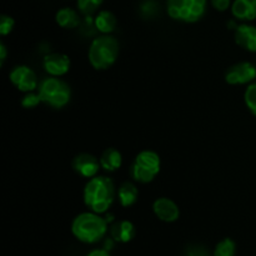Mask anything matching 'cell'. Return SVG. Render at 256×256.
Here are the masks:
<instances>
[{"label": "cell", "mask_w": 256, "mask_h": 256, "mask_svg": "<svg viewBox=\"0 0 256 256\" xmlns=\"http://www.w3.org/2000/svg\"><path fill=\"white\" fill-rule=\"evenodd\" d=\"M116 196V188L110 178L104 175H96L88 180L82 192L84 204L90 212L104 214L114 202Z\"/></svg>", "instance_id": "6da1fadb"}, {"label": "cell", "mask_w": 256, "mask_h": 256, "mask_svg": "<svg viewBox=\"0 0 256 256\" xmlns=\"http://www.w3.org/2000/svg\"><path fill=\"white\" fill-rule=\"evenodd\" d=\"M108 232V220L102 214L89 212L76 215L72 222V232L78 240L94 244L104 238Z\"/></svg>", "instance_id": "7a4b0ae2"}, {"label": "cell", "mask_w": 256, "mask_h": 256, "mask_svg": "<svg viewBox=\"0 0 256 256\" xmlns=\"http://www.w3.org/2000/svg\"><path fill=\"white\" fill-rule=\"evenodd\" d=\"M119 42L110 34L95 38L89 46L88 58L95 70H106L114 65L119 55Z\"/></svg>", "instance_id": "3957f363"}, {"label": "cell", "mask_w": 256, "mask_h": 256, "mask_svg": "<svg viewBox=\"0 0 256 256\" xmlns=\"http://www.w3.org/2000/svg\"><path fill=\"white\" fill-rule=\"evenodd\" d=\"M42 102L54 109H62L66 106L72 98L70 86L58 76H49L39 82L36 89Z\"/></svg>", "instance_id": "277c9868"}, {"label": "cell", "mask_w": 256, "mask_h": 256, "mask_svg": "<svg viewBox=\"0 0 256 256\" xmlns=\"http://www.w3.org/2000/svg\"><path fill=\"white\" fill-rule=\"evenodd\" d=\"M208 0H166V12L172 19L196 22L205 15Z\"/></svg>", "instance_id": "5b68a950"}, {"label": "cell", "mask_w": 256, "mask_h": 256, "mask_svg": "<svg viewBox=\"0 0 256 256\" xmlns=\"http://www.w3.org/2000/svg\"><path fill=\"white\" fill-rule=\"evenodd\" d=\"M162 162L158 152L152 150H142L135 156L132 165V176L135 182L149 184L160 172Z\"/></svg>", "instance_id": "8992f818"}, {"label": "cell", "mask_w": 256, "mask_h": 256, "mask_svg": "<svg viewBox=\"0 0 256 256\" xmlns=\"http://www.w3.org/2000/svg\"><path fill=\"white\" fill-rule=\"evenodd\" d=\"M9 78L12 84L22 92H35L39 85L35 72L26 65H16L12 68Z\"/></svg>", "instance_id": "52a82bcc"}, {"label": "cell", "mask_w": 256, "mask_h": 256, "mask_svg": "<svg viewBox=\"0 0 256 256\" xmlns=\"http://www.w3.org/2000/svg\"><path fill=\"white\" fill-rule=\"evenodd\" d=\"M256 80V66L249 62H236L225 72V82L230 85L252 84Z\"/></svg>", "instance_id": "ba28073f"}, {"label": "cell", "mask_w": 256, "mask_h": 256, "mask_svg": "<svg viewBox=\"0 0 256 256\" xmlns=\"http://www.w3.org/2000/svg\"><path fill=\"white\" fill-rule=\"evenodd\" d=\"M72 166L78 175L86 178V179H92V178L96 176L102 165H100V160L94 155L89 154V152H80L72 159Z\"/></svg>", "instance_id": "9c48e42d"}, {"label": "cell", "mask_w": 256, "mask_h": 256, "mask_svg": "<svg viewBox=\"0 0 256 256\" xmlns=\"http://www.w3.org/2000/svg\"><path fill=\"white\" fill-rule=\"evenodd\" d=\"M42 65H44L45 72L50 76L60 78L69 72L72 62H70L69 56L66 54H62V52H52V54H48L44 58Z\"/></svg>", "instance_id": "30bf717a"}, {"label": "cell", "mask_w": 256, "mask_h": 256, "mask_svg": "<svg viewBox=\"0 0 256 256\" xmlns=\"http://www.w3.org/2000/svg\"><path fill=\"white\" fill-rule=\"evenodd\" d=\"M152 212L164 222H174L180 216V209L176 202L165 196L158 198L152 202Z\"/></svg>", "instance_id": "8fae6325"}, {"label": "cell", "mask_w": 256, "mask_h": 256, "mask_svg": "<svg viewBox=\"0 0 256 256\" xmlns=\"http://www.w3.org/2000/svg\"><path fill=\"white\" fill-rule=\"evenodd\" d=\"M235 42L242 49L256 52V26L250 24H240L235 29Z\"/></svg>", "instance_id": "7c38bea8"}, {"label": "cell", "mask_w": 256, "mask_h": 256, "mask_svg": "<svg viewBox=\"0 0 256 256\" xmlns=\"http://www.w3.org/2000/svg\"><path fill=\"white\" fill-rule=\"evenodd\" d=\"M232 14L242 22H252L256 19V0H234Z\"/></svg>", "instance_id": "4fadbf2b"}, {"label": "cell", "mask_w": 256, "mask_h": 256, "mask_svg": "<svg viewBox=\"0 0 256 256\" xmlns=\"http://www.w3.org/2000/svg\"><path fill=\"white\" fill-rule=\"evenodd\" d=\"M110 235L118 242H129L135 236V226L129 220H120L112 225Z\"/></svg>", "instance_id": "5bb4252c"}, {"label": "cell", "mask_w": 256, "mask_h": 256, "mask_svg": "<svg viewBox=\"0 0 256 256\" xmlns=\"http://www.w3.org/2000/svg\"><path fill=\"white\" fill-rule=\"evenodd\" d=\"M116 196L122 208H130L136 202L139 190L132 182H124L116 190Z\"/></svg>", "instance_id": "9a60e30c"}, {"label": "cell", "mask_w": 256, "mask_h": 256, "mask_svg": "<svg viewBox=\"0 0 256 256\" xmlns=\"http://www.w3.org/2000/svg\"><path fill=\"white\" fill-rule=\"evenodd\" d=\"M100 165H102V169H104L105 172H114L116 170L120 169L122 164V155L115 148H108L102 152V156H100Z\"/></svg>", "instance_id": "2e32d148"}, {"label": "cell", "mask_w": 256, "mask_h": 256, "mask_svg": "<svg viewBox=\"0 0 256 256\" xmlns=\"http://www.w3.org/2000/svg\"><path fill=\"white\" fill-rule=\"evenodd\" d=\"M55 20H56V24L62 29H75L82 22L79 12L72 8H62L58 10L55 14Z\"/></svg>", "instance_id": "e0dca14e"}, {"label": "cell", "mask_w": 256, "mask_h": 256, "mask_svg": "<svg viewBox=\"0 0 256 256\" xmlns=\"http://www.w3.org/2000/svg\"><path fill=\"white\" fill-rule=\"evenodd\" d=\"M118 24L116 16L109 10H100L94 18V26L102 34H112Z\"/></svg>", "instance_id": "ac0fdd59"}, {"label": "cell", "mask_w": 256, "mask_h": 256, "mask_svg": "<svg viewBox=\"0 0 256 256\" xmlns=\"http://www.w3.org/2000/svg\"><path fill=\"white\" fill-rule=\"evenodd\" d=\"M102 2L104 0H76V6L80 14L84 16H92L95 12H98Z\"/></svg>", "instance_id": "d6986e66"}, {"label": "cell", "mask_w": 256, "mask_h": 256, "mask_svg": "<svg viewBox=\"0 0 256 256\" xmlns=\"http://www.w3.org/2000/svg\"><path fill=\"white\" fill-rule=\"evenodd\" d=\"M235 252H236V245L234 240L225 238L215 246L214 256H235Z\"/></svg>", "instance_id": "ffe728a7"}, {"label": "cell", "mask_w": 256, "mask_h": 256, "mask_svg": "<svg viewBox=\"0 0 256 256\" xmlns=\"http://www.w3.org/2000/svg\"><path fill=\"white\" fill-rule=\"evenodd\" d=\"M244 100L248 109L252 112V115L256 116V80L252 84L248 85L244 94Z\"/></svg>", "instance_id": "44dd1931"}, {"label": "cell", "mask_w": 256, "mask_h": 256, "mask_svg": "<svg viewBox=\"0 0 256 256\" xmlns=\"http://www.w3.org/2000/svg\"><path fill=\"white\" fill-rule=\"evenodd\" d=\"M40 102H42V99H40V95L38 94L36 90L35 92H26V95L22 100V105L25 109H34Z\"/></svg>", "instance_id": "7402d4cb"}, {"label": "cell", "mask_w": 256, "mask_h": 256, "mask_svg": "<svg viewBox=\"0 0 256 256\" xmlns=\"http://www.w3.org/2000/svg\"><path fill=\"white\" fill-rule=\"evenodd\" d=\"M15 26V20L10 15H2L0 16V34L2 36L10 34Z\"/></svg>", "instance_id": "603a6c76"}, {"label": "cell", "mask_w": 256, "mask_h": 256, "mask_svg": "<svg viewBox=\"0 0 256 256\" xmlns=\"http://www.w3.org/2000/svg\"><path fill=\"white\" fill-rule=\"evenodd\" d=\"M185 256H210L209 252L205 246L199 244L189 245L185 250Z\"/></svg>", "instance_id": "cb8c5ba5"}, {"label": "cell", "mask_w": 256, "mask_h": 256, "mask_svg": "<svg viewBox=\"0 0 256 256\" xmlns=\"http://www.w3.org/2000/svg\"><path fill=\"white\" fill-rule=\"evenodd\" d=\"M212 8L218 12H226L232 6V0H210Z\"/></svg>", "instance_id": "d4e9b609"}, {"label": "cell", "mask_w": 256, "mask_h": 256, "mask_svg": "<svg viewBox=\"0 0 256 256\" xmlns=\"http://www.w3.org/2000/svg\"><path fill=\"white\" fill-rule=\"evenodd\" d=\"M142 12L144 15H148V16L150 15V16H152V15L156 12V4H155L154 2H152V0H150V2H146L142 6Z\"/></svg>", "instance_id": "484cf974"}, {"label": "cell", "mask_w": 256, "mask_h": 256, "mask_svg": "<svg viewBox=\"0 0 256 256\" xmlns=\"http://www.w3.org/2000/svg\"><path fill=\"white\" fill-rule=\"evenodd\" d=\"M6 55H8V52H6V46L4 45V42H0V64L4 65V62L5 59H6Z\"/></svg>", "instance_id": "4316f807"}, {"label": "cell", "mask_w": 256, "mask_h": 256, "mask_svg": "<svg viewBox=\"0 0 256 256\" xmlns=\"http://www.w3.org/2000/svg\"><path fill=\"white\" fill-rule=\"evenodd\" d=\"M86 256H110L109 252L106 250H102V249H96L92 250V252H89Z\"/></svg>", "instance_id": "83f0119b"}]
</instances>
